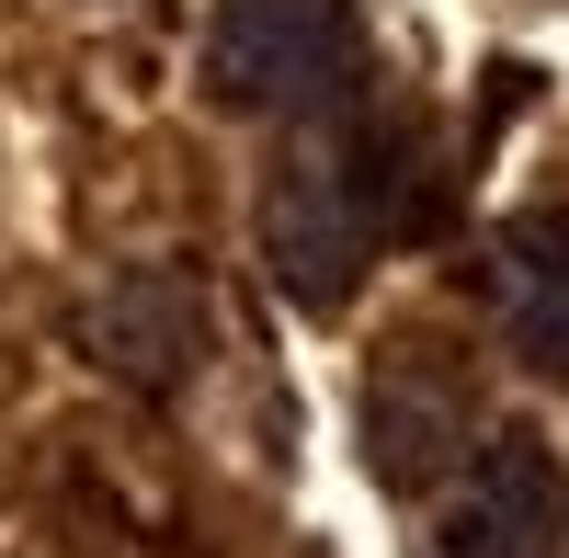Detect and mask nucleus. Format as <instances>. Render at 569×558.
Segmentation results:
<instances>
[{"label":"nucleus","instance_id":"nucleus-6","mask_svg":"<svg viewBox=\"0 0 569 558\" xmlns=\"http://www.w3.org/2000/svg\"><path fill=\"white\" fill-rule=\"evenodd\" d=\"M490 319L525 365H569V206H525L490 228Z\"/></svg>","mask_w":569,"mask_h":558},{"label":"nucleus","instance_id":"nucleus-2","mask_svg":"<svg viewBox=\"0 0 569 558\" xmlns=\"http://www.w3.org/2000/svg\"><path fill=\"white\" fill-rule=\"evenodd\" d=\"M353 69V0H217L206 91L228 114H308Z\"/></svg>","mask_w":569,"mask_h":558},{"label":"nucleus","instance_id":"nucleus-1","mask_svg":"<svg viewBox=\"0 0 569 558\" xmlns=\"http://www.w3.org/2000/svg\"><path fill=\"white\" fill-rule=\"evenodd\" d=\"M410 217H421L410 206V149L388 126H330V137H308V149L273 171L262 262H273V286L297 308H342Z\"/></svg>","mask_w":569,"mask_h":558},{"label":"nucleus","instance_id":"nucleus-5","mask_svg":"<svg viewBox=\"0 0 569 558\" xmlns=\"http://www.w3.org/2000/svg\"><path fill=\"white\" fill-rule=\"evenodd\" d=\"M365 445H376V468H388L399 490H421V479L467 468V445H479V399H467L433 353H399L388 377L365 388Z\"/></svg>","mask_w":569,"mask_h":558},{"label":"nucleus","instance_id":"nucleus-3","mask_svg":"<svg viewBox=\"0 0 569 558\" xmlns=\"http://www.w3.org/2000/svg\"><path fill=\"white\" fill-rule=\"evenodd\" d=\"M433 558H569V468L558 445L501 422L467 445V468L433 514Z\"/></svg>","mask_w":569,"mask_h":558},{"label":"nucleus","instance_id":"nucleus-4","mask_svg":"<svg viewBox=\"0 0 569 558\" xmlns=\"http://www.w3.org/2000/svg\"><path fill=\"white\" fill-rule=\"evenodd\" d=\"M80 342L114 365L126 388H182L206 353V286L182 262H126L103 297L80 308Z\"/></svg>","mask_w":569,"mask_h":558}]
</instances>
